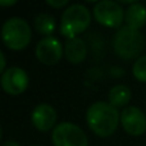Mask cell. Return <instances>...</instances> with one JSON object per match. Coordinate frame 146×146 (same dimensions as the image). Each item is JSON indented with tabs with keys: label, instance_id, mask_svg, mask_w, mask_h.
<instances>
[{
	"label": "cell",
	"instance_id": "cell-1",
	"mask_svg": "<svg viewBox=\"0 0 146 146\" xmlns=\"http://www.w3.org/2000/svg\"><path fill=\"white\" fill-rule=\"evenodd\" d=\"M121 114L118 109L106 101H96L86 111L87 126L96 136L109 137L117 131Z\"/></svg>",
	"mask_w": 146,
	"mask_h": 146
},
{
	"label": "cell",
	"instance_id": "cell-2",
	"mask_svg": "<svg viewBox=\"0 0 146 146\" xmlns=\"http://www.w3.org/2000/svg\"><path fill=\"white\" fill-rule=\"evenodd\" d=\"M91 23V13L83 4H71L67 7L60 18V33L69 38L77 37L85 32Z\"/></svg>",
	"mask_w": 146,
	"mask_h": 146
},
{
	"label": "cell",
	"instance_id": "cell-3",
	"mask_svg": "<svg viewBox=\"0 0 146 146\" xmlns=\"http://www.w3.org/2000/svg\"><path fill=\"white\" fill-rule=\"evenodd\" d=\"M114 51L124 60L135 59L145 48V37L139 30L123 26L117 31L113 41Z\"/></svg>",
	"mask_w": 146,
	"mask_h": 146
},
{
	"label": "cell",
	"instance_id": "cell-4",
	"mask_svg": "<svg viewBox=\"0 0 146 146\" xmlns=\"http://www.w3.org/2000/svg\"><path fill=\"white\" fill-rule=\"evenodd\" d=\"M32 32L27 21L19 17H13L5 21L1 27V40L8 49L21 51L28 46Z\"/></svg>",
	"mask_w": 146,
	"mask_h": 146
},
{
	"label": "cell",
	"instance_id": "cell-5",
	"mask_svg": "<svg viewBox=\"0 0 146 146\" xmlns=\"http://www.w3.org/2000/svg\"><path fill=\"white\" fill-rule=\"evenodd\" d=\"M54 146H88V140L81 127L71 122L56 124L51 133Z\"/></svg>",
	"mask_w": 146,
	"mask_h": 146
},
{
	"label": "cell",
	"instance_id": "cell-6",
	"mask_svg": "<svg viewBox=\"0 0 146 146\" xmlns=\"http://www.w3.org/2000/svg\"><path fill=\"white\" fill-rule=\"evenodd\" d=\"M94 17L104 27L117 28L121 27L122 22L124 21V9L121 4L110 0H103L95 4L92 9Z\"/></svg>",
	"mask_w": 146,
	"mask_h": 146
},
{
	"label": "cell",
	"instance_id": "cell-7",
	"mask_svg": "<svg viewBox=\"0 0 146 146\" xmlns=\"http://www.w3.org/2000/svg\"><path fill=\"white\" fill-rule=\"evenodd\" d=\"M28 83H30V78L27 72L19 67H10L5 69L0 78V85L4 92L13 96L25 92L28 87Z\"/></svg>",
	"mask_w": 146,
	"mask_h": 146
},
{
	"label": "cell",
	"instance_id": "cell-8",
	"mask_svg": "<svg viewBox=\"0 0 146 146\" xmlns=\"http://www.w3.org/2000/svg\"><path fill=\"white\" fill-rule=\"evenodd\" d=\"M36 58L45 66H54L62 59L64 54V48L56 37L49 36L44 37L36 45Z\"/></svg>",
	"mask_w": 146,
	"mask_h": 146
},
{
	"label": "cell",
	"instance_id": "cell-9",
	"mask_svg": "<svg viewBox=\"0 0 146 146\" xmlns=\"http://www.w3.org/2000/svg\"><path fill=\"white\" fill-rule=\"evenodd\" d=\"M121 124L131 136H141L146 132V115L137 106H127L121 113Z\"/></svg>",
	"mask_w": 146,
	"mask_h": 146
},
{
	"label": "cell",
	"instance_id": "cell-10",
	"mask_svg": "<svg viewBox=\"0 0 146 146\" xmlns=\"http://www.w3.org/2000/svg\"><path fill=\"white\" fill-rule=\"evenodd\" d=\"M56 115L55 109L49 104H38L35 106L31 114V122L33 127L41 132H48L56 127Z\"/></svg>",
	"mask_w": 146,
	"mask_h": 146
},
{
	"label": "cell",
	"instance_id": "cell-11",
	"mask_svg": "<svg viewBox=\"0 0 146 146\" xmlns=\"http://www.w3.org/2000/svg\"><path fill=\"white\" fill-rule=\"evenodd\" d=\"M64 55L72 64H81L87 56V46L82 38H69L64 44Z\"/></svg>",
	"mask_w": 146,
	"mask_h": 146
},
{
	"label": "cell",
	"instance_id": "cell-12",
	"mask_svg": "<svg viewBox=\"0 0 146 146\" xmlns=\"http://www.w3.org/2000/svg\"><path fill=\"white\" fill-rule=\"evenodd\" d=\"M124 21L128 27L140 30L146 25V7L141 3L133 1L124 13Z\"/></svg>",
	"mask_w": 146,
	"mask_h": 146
},
{
	"label": "cell",
	"instance_id": "cell-13",
	"mask_svg": "<svg viewBox=\"0 0 146 146\" xmlns=\"http://www.w3.org/2000/svg\"><path fill=\"white\" fill-rule=\"evenodd\" d=\"M131 96H132V92L128 86L117 85L114 87H111L108 94L109 104L113 105L114 108H122V106H126L129 103Z\"/></svg>",
	"mask_w": 146,
	"mask_h": 146
},
{
	"label": "cell",
	"instance_id": "cell-14",
	"mask_svg": "<svg viewBox=\"0 0 146 146\" xmlns=\"http://www.w3.org/2000/svg\"><path fill=\"white\" fill-rule=\"evenodd\" d=\"M35 28L40 35H44L45 37L51 36V33L56 30V22L53 15L48 13H40L35 18Z\"/></svg>",
	"mask_w": 146,
	"mask_h": 146
},
{
	"label": "cell",
	"instance_id": "cell-15",
	"mask_svg": "<svg viewBox=\"0 0 146 146\" xmlns=\"http://www.w3.org/2000/svg\"><path fill=\"white\" fill-rule=\"evenodd\" d=\"M132 74L137 81L146 83V55L136 59L132 66Z\"/></svg>",
	"mask_w": 146,
	"mask_h": 146
},
{
	"label": "cell",
	"instance_id": "cell-16",
	"mask_svg": "<svg viewBox=\"0 0 146 146\" xmlns=\"http://www.w3.org/2000/svg\"><path fill=\"white\" fill-rule=\"evenodd\" d=\"M46 4L51 8H55V9H60L68 5L67 0H46Z\"/></svg>",
	"mask_w": 146,
	"mask_h": 146
},
{
	"label": "cell",
	"instance_id": "cell-17",
	"mask_svg": "<svg viewBox=\"0 0 146 146\" xmlns=\"http://www.w3.org/2000/svg\"><path fill=\"white\" fill-rule=\"evenodd\" d=\"M5 66H7V60H5V56L3 54V51L0 50V74L5 72Z\"/></svg>",
	"mask_w": 146,
	"mask_h": 146
},
{
	"label": "cell",
	"instance_id": "cell-18",
	"mask_svg": "<svg viewBox=\"0 0 146 146\" xmlns=\"http://www.w3.org/2000/svg\"><path fill=\"white\" fill-rule=\"evenodd\" d=\"M15 4H17L15 0H0V7H12Z\"/></svg>",
	"mask_w": 146,
	"mask_h": 146
},
{
	"label": "cell",
	"instance_id": "cell-19",
	"mask_svg": "<svg viewBox=\"0 0 146 146\" xmlns=\"http://www.w3.org/2000/svg\"><path fill=\"white\" fill-rule=\"evenodd\" d=\"M3 146H19V144L15 141H7Z\"/></svg>",
	"mask_w": 146,
	"mask_h": 146
},
{
	"label": "cell",
	"instance_id": "cell-20",
	"mask_svg": "<svg viewBox=\"0 0 146 146\" xmlns=\"http://www.w3.org/2000/svg\"><path fill=\"white\" fill-rule=\"evenodd\" d=\"M0 140H1V128H0Z\"/></svg>",
	"mask_w": 146,
	"mask_h": 146
},
{
	"label": "cell",
	"instance_id": "cell-21",
	"mask_svg": "<svg viewBox=\"0 0 146 146\" xmlns=\"http://www.w3.org/2000/svg\"><path fill=\"white\" fill-rule=\"evenodd\" d=\"M35 146H36V145H35Z\"/></svg>",
	"mask_w": 146,
	"mask_h": 146
}]
</instances>
